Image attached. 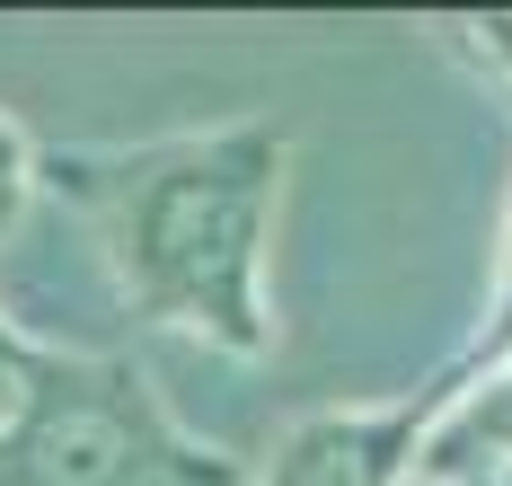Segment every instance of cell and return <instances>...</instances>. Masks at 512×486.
Instances as JSON below:
<instances>
[{
    "label": "cell",
    "instance_id": "4",
    "mask_svg": "<svg viewBox=\"0 0 512 486\" xmlns=\"http://www.w3.org/2000/svg\"><path fill=\"white\" fill-rule=\"evenodd\" d=\"M415 478H442V486H512V363H504V372H486V380H468L460 398L433 416Z\"/></svg>",
    "mask_w": 512,
    "mask_h": 486
},
{
    "label": "cell",
    "instance_id": "5",
    "mask_svg": "<svg viewBox=\"0 0 512 486\" xmlns=\"http://www.w3.org/2000/svg\"><path fill=\"white\" fill-rule=\"evenodd\" d=\"M504 363H512V204H504V257H495V301H486V327H477L460 354L442 363V380H451V389H468V380L504 372Z\"/></svg>",
    "mask_w": 512,
    "mask_h": 486
},
{
    "label": "cell",
    "instance_id": "7",
    "mask_svg": "<svg viewBox=\"0 0 512 486\" xmlns=\"http://www.w3.org/2000/svg\"><path fill=\"white\" fill-rule=\"evenodd\" d=\"M45 363H53V345H36L27 327L0 310V433H9V416L27 407V389L45 380Z\"/></svg>",
    "mask_w": 512,
    "mask_h": 486
},
{
    "label": "cell",
    "instance_id": "1",
    "mask_svg": "<svg viewBox=\"0 0 512 486\" xmlns=\"http://www.w3.org/2000/svg\"><path fill=\"white\" fill-rule=\"evenodd\" d=\"M283 124H212V133H159L115 151H62L45 142L36 186L71 204L98 239L124 310L151 327H186L239 363L283 345L274 327V230H283Z\"/></svg>",
    "mask_w": 512,
    "mask_h": 486
},
{
    "label": "cell",
    "instance_id": "3",
    "mask_svg": "<svg viewBox=\"0 0 512 486\" xmlns=\"http://www.w3.org/2000/svg\"><path fill=\"white\" fill-rule=\"evenodd\" d=\"M451 398H460V389L433 372L415 398H389V407H327V416H301L256 486H407L415 460H424V433H433V416H442Z\"/></svg>",
    "mask_w": 512,
    "mask_h": 486
},
{
    "label": "cell",
    "instance_id": "6",
    "mask_svg": "<svg viewBox=\"0 0 512 486\" xmlns=\"http://www.w3.org/2000/svg\"><path fill=\"white\" fill-rule=\"evenodd\" d=\"M36 160H45V142H36L18 115L0 107V239H9V230L27 221V204L45 195V186H36Z\"/></svg>",
    "mask_w": 512,
    "mask_h": 486
},
{
    "label": "cell",
    "instance_id": "2",
    "mask_svg": "<svg viewBox=\"0 0 512 486\" xmlns=\"http://www.w3.org/2000/svg\"><path fill=\"white\" fill-rule=\"evenodd\" d=\"M0 486H248V469L159 407L133 354H62L0 433Z\"/></svg>",
    "mask_w": 512,
    "mask_h": 486
},
{
    "label": "cell",
    "instance_id": "8",
    "mask_svg": "<svg viewBox=\"0 0 512 486\" xmlns=\"http://www.w3.org/2000/svg\"><path fill=\"white\" fill-rule=\"evenodd\" d=\"M468 45H477V54H495V71L512 80V18H477V27H468Z\"/></svg>",
    "mask_w": 512,
    "mask_h": 486
}]
</instances>
